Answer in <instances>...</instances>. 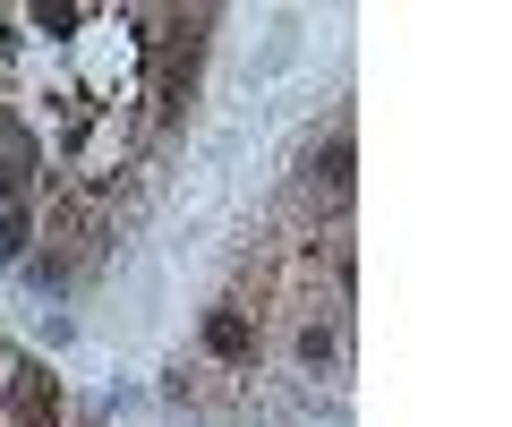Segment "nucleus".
Returning a JSON list of instances; mask_svg holds the SVG:
<instances>
[{"instance_id": "obj_1", "label": "nucleus", "mask_w": 512, "mask_h": 427, "mask_svg": "<svg viewBox=\"0 0 512 427\" xmlns=\"http://www.w3.org/2000/svg\"><path fill=\"white\" fill-rule=\"evenodd\" d=\"M256 351H265V316H256V308H239V299L205 308V359H222V368H256Z\"/></svg>"}, {"instance_id": "obj_2", "label": "nucleus", "mask_w": 512, "mask_h": 427, "mask_svg": "<svg viewBox=\"0 0 512 427\" xmlns=\"http://www.w3.org/2000/svg\"><path fill=\"white\" fill-rule=\"evenodd\" d=\"M35 248V205H0V257H26Z\"/></svg>"}]
</instances>
